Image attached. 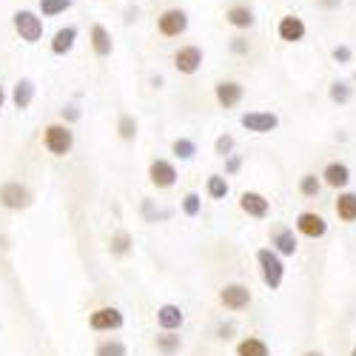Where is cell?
<instances>
[{
	"label": "cell",
	"instance_id": "43",
	"mask_svg": "<svg viewBox=\"0 0 356 356\" xmlns=\"http://www.w3.org/2000/svg\"><path fill=\"white\" fill-rule=\"evenodd\" d=\"M302 356H325V353H322V350H305Z\"/></svg>",
	"mask_w": 356,
	"mask_h": 356
},
{
	"label": "cell",
	"instance_id": "39",
	"mask_svg": "<svg viewBox=\"0 0 356 356\" xmlns=\"http://www.w3.org/2000/svg\"><path fill=\"white\" fill-rule=\"evenodd\" d=\"M60 114H63V120H69V123H77L80 120V108L77 106H66Z\"/></svg>",
	"mask_w": 356,
	"mask_h": 356
},
{
	"label": "cell",
	"instance_id": "27",
	"mask_svg": "<svg viewBox=\"0 0 356 356\" xmlns=\"http://www.w3.org/2000/svg\"><path fill=\"white\" fill-rule=\"evenodd\" d=\"M322 186H325V183L319 180L316 174H302V177H300V194H302V197H319Z\"/></svg>",
	"mask_w": 356,
	"mask_h": 356
},
{
	"label": "cell",
	"instance_id": "10",
	"mask_svg": "<svg viewBox=\"0 0 356 356\" xmlns=\"http://www.w3.org/2000/svg\"><path fill=\"white\" fill-rule=\"evenodd\" d=\"M220 302L228 311H245L251 305V291L245 285H240V282H231V285H225L220 291Z\"/></svg>",
	"mask_w": 356,
	"mask_h": 356
},
{
	"label": "cell",
	"instance_id": "34",
	"mask_svg": "<svg viewBox=\"0 0 356 356\" xmlns=\"http://www.w3.org/2000/svg\"><path fill=\"white\" fill-rule=\"evenodd\" d=\"M200 205H202V200H200V194H186L183 197V211H186V217H197L200 214Z\"/></svg>",
	"mask_w": 356,
	"mask_h": 356
},
{
	"label": "cell",
	"instance_id": "11",
	"mask_svg": "<svg viewBox=\"0 0 356 356\" xmlns=\"http://www.w3.org/2000/svg\"><path fill=\"white\" fill-rule=\"evenodd\" d=\"M214 97L222 108H234V106H240L243 97H245V88L240 80H220L214 86Z\"/></svg>",
	"mask_w": 356,
	"mask_h": 356
},
{
	"label": "cell",
	"instance_id": "1",
	"mask_svg": "<svg viewBox=\"0 0 356 356\" xmlns=\"http://www.w3.org/2000/svg\"><path fill=\"white\" fill-rule=\"evenodd\" d=\"M257 262H259V274L262 282L268 285L271 291H277L285 280V265H282V254L277 248H259L257 251Z\"/></svg>",
	"mask_w": 356,
	"mask_h": 356
},
{
	"label": "cell",
	"instance_id": "31",
	"mask_svg": "<svg viewBox=\"0 0 356 356\" xmlns=\"http://www.w3.org/2000/svg\"><path fill=\"white\" fill-rule=\"evenodd\" d=\"M117 134H120V140H134L137 137V120L129 114L120 117V123H117Z\"/></svg>",
	"mask_w": 356,
	"mask_h": 356
},
{
	"label": "cell",
	"instance_id": "37",
	"mask_svg": "<svg viewBox=\"0 0 356 356\" xmlns=\"http://www.w3.org/2000/svg\"><path fill=\"white\" fill-rule=\"evenodd\" d=\"M228 46H231V51H234V54H248V51H251V43H248L245 38H240V35L231 38V43H228Z\"/></svg>",
	"mask_w": 356,
	"mask_h": 356
},
{
	"label": "cell",
	"instance_id": "41",
	"mask_svg": "<svg viewBox=\"0 0 356 356\" xmlns=\"http://www.w3.org/2000/svg\"><path fill=\"white\" fill-rule=\"evenodd\" d=\"M131 20H137V9H129L126 12V23H131Z\"/></svg>",
	"mask_w": 356,
	"mask_h": 356
},
{
	"label": "cell",
	"instance_id": "23",
	"mask_svg": "<svg viewBox=\"0 0 356 356\" xmlns=\"http://www.w3.org/2000/svg\"><path fill=\"white\" fill-rule=\"evenodd\" d=\"M183 311L180 308H177V305H163L160 311H157V322L163 325V328L165 331H174V328H180V325H183Z\"/></svg>",
	"mask_w": 356,
	"mask_h": 356
},
{
	"label": "cell",
	"instance_id": "38",
	"mask_svg": "<svg viewBox=\"0 0 356 356\" xmlns=\"http://www.w3.org/2000/svg\"><path fill=\"white\" fill-rule=\"evenodd\" d=\"M240 168H243V160L236 157V154H228V157H225V174H236Z\"/></svg>",
	"mask_w": 356,
	"mask_h": 356
},
{
	"label": "cell",
	"instance_id": "35",
	"mask_svg": "<svg viewBox=\"0 0 356 356\" xmlns=\"http://www.w3.org/2000/svg\"><path fill=\"white\" fill-rule=\"evenodd\" d=\"M97 356H126V345L123 342H103V345H97Z\"/></svg>",
	"mask_w": 356,
	"mask_h": 356
},
{
	"label": "cell",
	"instance_id": "9",
	"mask_svg": "<svg viewBox=\"0 0 356 356\" xmlns=\"http://www.w3.org/2000/svg\"><path fill=\"white\" fill-rule=\"evenodd\" d=\"M293 225L302 236H308V240H322V236L328 234V222H325V217L316 211H302Z\"/></svg>",
	"mask_w": 356,
	"mask_h": 356
},
{
	"label": "cell",
	"instance_id": "40",
	"mask_svg": "<svg viewBox=\"0 0 356 356\" xmlns=\"http://www.w3.org/2000/svg\"><path fill=\"white\" fill-rule=\"evenodd\" d=\"M231 334H234V325H220V337L222 339H231Z\"/></svg>",
	"mask_w": 356,
	"mask_h": 356
},
{
	"label": "cell",
	"instance_id": "4",
	"mask_svg": "<svg viewBox=\"0 0 356 356\" xmlns=\"http://www.w3.org/2000/svg\"><path fill=\"white\" fill-rule=\"evenodd\" d=\"M277 35H280L282 43H302L305 35H308V26H305V20H302L300 15L288 12V15H282L280 23H277Z\"/></svg>",
	"mask_w": 356,
	"mask_h": 356
},
{
	"label": "cell",
	"instance_id": "13",
	"mask_svg": "<svg viewBox=\"0 0 356 356\" xmlns=\"http://www.w3.org/2000/svg\"><path fill=\"white\" fill-rule=\"evenodd\" d=\"M240 209L248 214V217H254V220H265L271 214V202L265 200L259 191H243V197H240Z\"/></svg>",
	"mask_w": 356,
	"mask_h": 356
},
{
	"label": "cell",
	"instance_id": "25",
	"mask_svg": "<svg viewBox=\"0 0 356 356\" xmlns=\"http://www.w3.org/2000/svg\"><path fill=\"white\" fill-rule=\"evenodd\" d=\"M74 6V0H40V15L43 17H57Z\"/></svg>",
	"mask_w": 356,
	"mask_h": 356
},
{
	"label": "cell",
	"instance_id": "17",
	"mask_svg": "<svg viewBox=\"0 0 356 356\" xmlns=\"http://www.w3.org/2000/svg\"><path fill=\"white\" fill-rule=\"evenodd\" d=\"M271 245L282 254V257H293L296 254V248H300V240H296V234H293V228H274L271 231Z\"/></svg>",
	"mask_w": 356,
	"mask_h": 356
},
{
	"label": "cell",
	"instance_id": "36",
	"mask_svg": "<svg viewBox=\"0 0 356 356\" xmlns=\"http://www.w3.org/2000/svg\"><path fill=\"white\" fill-rule=\"evenodd\" d=\"M314 6L319 12H339L345 6V0H314Z\"/></svg>",
	"mask_w": 356,
	"mask_h": 356
},
{
	"label": "cell",
	"instance_id": "15",
	"mask_svg": "<svg viewBox=\"0 0 356 356\" xmlns=\"http://www.w3.org/2000/svg\"><path fill=\"white\" fill-rule=\"evenodd\" d=\"M148 180H152L157 188H168L177 183V168L168 160H154L148 165Z\"/></svg>",
	"mask_w": 356,
	"mask_h": 356
},
{
	"label": "cell",
	"instance_id": "18",
	"mask_svg": "<svg viewBox=\"0 0 356 356\" xmlns=\"http://www.w3.org/2000/svg\"><path fill=\"white\" fill-rule=\"evenodd\" d=\"M334 211L342 222H356V191H339Z\"/></svg>",
	"mask_w": 356,
	"mask_h": 356
},
{
	"label": "cell",
	"instance_id": "14",
	"mask_svg": "<svg viewBox=\"0 0 356 356\" xmlns=\"http://www.w3.org/2000/svg\"><path fill=\"white\" fill-rule=\"evenodd\" d=\"M88 325H92L95 331H114L123 325V314L117 308H97L92 316H88Z\"/></svg>",
	"mask_w": 356,
	"mask_h": 356
},
{
	"label": "cell",
	"instance_id": "30",
	"mask_svg": "<svg viewBox=\"0 0 356 356\" xmlns=\"http://www.w3.org/2000/svg\"><path fill=\"white\" fill-rule=\"evenodd\" d=\"M331 60H334L337 66H348V63H353V49H350L348 43H337V46L331 49Z\"/></svg>",
	"mask_w": 356,
	"mask_h": 356
},
{
	"label": "cell",
	"instance_id": "3",
	"mask_svg": "<svg viewBox=\"0 0 356 356\" xmlns=\"http://www.w3.org/2000/svg\"><path fill=\"white\" fill-rule=\"evenodd\" d=\"M43 143H46V148H49L51 154L63 157V154H69V152H72V145H74V134H72V129H69V126L54 123V126H49V129H46Z\"/></svg>",
	"mask_w": 356,
	"mask_h": 356
},
{
	"label": "cell",
	"instance_id": "22",
	"mask_svg": "<svg viewBox=\"0 0 356 356\" xmlns=\"http://www.w3.org/2000/svg\"><path fill=\"white\" fill-rule=\"evenodd\" d=\"M74 40H77V29H74V26H66V29H60V32L54 35L51 51H54V54H66V51H72Z\"/></svg>",
	"mask_w": 356,
	"mask_h": 356
},
{
	"label": "cell",
	"instance_id": "7",
	"mask_svg": "<svg viewBox=\"0 0 356 356\" xmlns=\"http://www.w3.org/2000/svg\"><path fill=\"white\" fill-rule=\"evenodd\" d=\"M322 183L328 188H337V191H345L350 186V165L342 163V160H331L328 165L322 168Z\"/></svg>",
	"mask_w": 356,
	"mask_h": 356
},
{
	"label": "cell",
	"instance_id": "5",
	"mask_svg": "<svg viewBox=\"0 0 356 356\" xmlns=\"http://www.w3.org/2000/svg\"><path fill=\"white\" fill-rule=\"evenodd\" d=\"M240 123H243V129H248L254 134H271L280 129V117L274 111H245L240 117Z\"/></svg>",
	"mask_w": 356,
	"mask_h": 356
},
{
	"label": "cell",
	"instance_id": "12",
	"mask_svg": "<svg viewBox=\"0 0 356 356\" xmlns=\"http://www.w3.org/2000/svg\"><path fill=\"white\" fill-rule=\"evenodd\" d=\"M202 66V49L200 46H183L174 54V69L180 74H194Z\"/></svg>",
	"mask_w": 356,
	"mask_h": 356
},
{
	"label": "cell",
	"instance_id": "19",
	"mask_svg": "<svg viewBox=\"0 0 356 356\" xmlns=\"http://www.w3.org/2000/svg\"><path fill=\"white\" fill-rule=\"evenodd\" d=\"M92 49H95L97 57H108V54L114 51V40H111V35H108V29L100 26V23L92 26Z\"/></svg>",
	"mask_w": 356,
	"mask_h": 356
},
{
	"label": "cell",
	"instance_id": "16",
	"mask_svg": "<svg viewBox=\"0 0 356 356\" xmlns=\"http://www.w3.org/2000/svg\"><path fill=\"white\" fill-rule=\"evenodd\" d=\"M225 23L234 26V29H240V32H248V29L257 26V15L251 6H243V3H236L225 12Z\"/></svg>",
	"mask_w": 356,
	"mask_h": 356
},
{
	"label": "cell",
	"instance_id": "21",
	"mask_svg": "<svg viewBox=\"0 0 356 356\" xmlns=\"http://www.w3.org/2000/svg\"><path fill=\"white\" fill-rule=\"evenodd\" d=\"M328 100L334 103V106H348L350 100H353V83H348V80H334L331 86H328Z\"/></svg>",
	"mask_w": 356,
	"mask_h": 356
},
{
	"label": "cell",
	"instance_id": "45",
	"mask_svg": "<svg viewBox=\"0 0 356 356\" xmlns=\"http://www.w3.org/2000/svg\"><path fill=\"white\" fill-rule=\"evenodd\" d=\"M353 83H356V69H353Z\"/></svg>",
	"mask_w": 356,
	"mask_h": 356
},
{
	"label": "cell",
	"instance_id": "29",
	"mask_svg": "<svg viewBox=\"0 0 356 356\" xmlns=\"http://www.w3.org/2000/svg\"><path fill=\"white\" fill-rule=\"evenodd\" d=\"M171 152L180 157V160H191V157L197 154V145H194V140L180 137V140H174V143H171Z\"/></svg>",
	"mask_w": 356,
	"mask_h": 356
},
{
	"label": "cell",
	"instance_id": "26",
	"mask_svg": "<svg viewBox=\"0 0 356 356\" xmlns=\"http://www.w3.org/2000/svg\"><path fill=\"white\" fill-rule=\"evenodd\" d=\"M205 191H209L211 200H225L228 197V180L222 174H211L209 183H205Z\"/></svg>",
	"mask_w": 356,
	"mask_h": 356
},
{
	"label": "cell",
	"instance_id": "20",
	"mask_svg": "<svg viewBox=\"0 0 356 356\" xmlns=\"http://www.w3.org/2000/svg\"><path fill=\"white\" fill-rule=\"evenodd\" d=\"M12 100H15V108L26 111L29 106H32V100H35V83H32V80H29V77L17 80V86H15V92H12Z\"/></svg>",
	"mask_w": 356,
	"mask_h": 356
},
{
	"label": "cell",
	"instance_id": "44",
	"mask_svg": "<svg viewBox=\"0 0 356 356\" xmlns=\"http://www.w3.org/2000/svg\"><path fill=\"white\" fill-rule=\"evenodd\" d=\"M350 356H356V345H353V350H350Z\"/></svg>",
	"mask_w": 356,
	"mask_h": 356
},
{
	"label": "cell",
	"instance_id": "24",
	"mask_svg": "<svg viewBox=\"0 0 356 356\" xmlns=\"http://www.w3.org/2000/svg\"><path fill=\"white\" fill-rule=\"evenodd\" d=\"M236 356H271V350L262 339L248 337V339H243L240 345H236Z\"/></svg>",
	"mask_w": 356,
	"mask_h": 356
},
{
	"label": "cell",
	"instance_id": "42",
	"mask_svg": "<svg viewBox=\"0 0 356 356\" xmlns=\"http://www.w3.org/2000/svg\"><path fill=\"white\" fill-rule=\"evenodd\" d=\"M3 103H6V92H3V86H0V108H3Z\"/></svg>",
	"mask_w": 356,
	"mask_h": 356
},
{
	"label": "cell",
	"instance_id": "28",
	"mask_svg": "<svg viewBox=\"0 0 356 356\" xmlns=\"http://www.w3.org/2000/svg\"><path fill=\"white\" fill-rule=\"evenodd\" d=\"M154 345H157V350H160L163 356H174L177 350L183 348L180 337H174V334H163V337H157V339H154Z\"/></svg>",
	"mask_w": 356,
	"mask_h": 356
},
{
	"label": "cell",
	"instance_id": "6",
	"mask_svg": "<svg viewBox=\"0 0 356 356\" xmlns=\"http://www.w3.org/2000/svg\"><path fill=\"white\" fill-rule=\"evenodd\" d=\"M157 29H160L163 38H180L188 29V15L183 9H165L157 17Z\"/></svg>",
	"mask_w": 356,
	"mask_h": 356
},
{
	"label": "cell",
	"instance_id": "33",
	"mask_svg": "<svg viewBox=\"0 0 356 356\" xmlns=\"http://www.w3.org/2000/svg\"><path fill=\"white\" fill-rule=\"evenodd\" d=\"M231 152H234V137H231V134H220V137L214 140V154L228 157Z\"/></svg>",
	"mask_w": 356,
	"mask_h": 356
},
{
	"label": "cell",
	"instance_id": "2",
	"mask_svg": "<svg viewBox=\"0 0 356 356\" xmlns=\"http://www.w3.org/2000/svg\"><path fill=\"white\" fill-rule=\"evenodd\" d=\"M12 26H15V32L20 35V40H26V43H38L43 38V20L35 12H29V9L15 12L12 15Z\"/></svg>",
	"mask_w": 356,
	"mask_h": 356
},
{
	"label": "cell",
	"instance_id": "32",
	"mask_svg": "<svg viewBox=\"0 0 356 356\" xmlns=\"http://www.w3.org/2000/svg\"><path fill=\"white\" fill-rule=\"evenodd\" d=\"M129 251H131V236H129V234H117L114 240H111V254L126 257Z\"/></svg>",
	"mask_w": 356,
	"mask_h": 356
},
{
	"label": "cell",
	"instance_id": "8",
	"mask_svg": "<svg viewBox=\"0 0 356 356\" xmlns=\"http://www.w3.org/2000/svg\"><path fill=\"white\" fill-rule=\"evenodd\" d=\"M29 202H32V194H29L26 186H20V183L0 186V205H3V209L20 211V209H29Z\"/></svg>",
	"mask_w": 356,
	"mask_h": 356
}]
</instances>
